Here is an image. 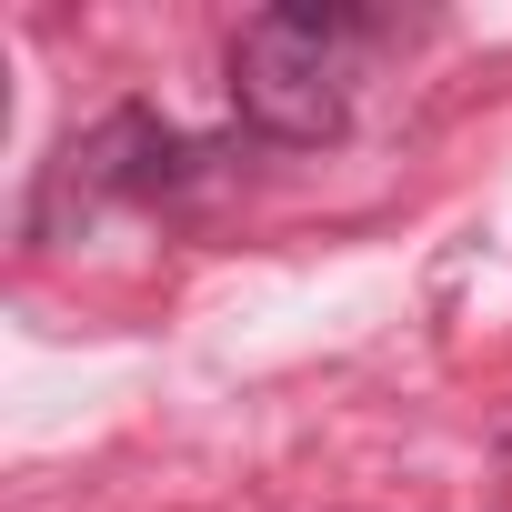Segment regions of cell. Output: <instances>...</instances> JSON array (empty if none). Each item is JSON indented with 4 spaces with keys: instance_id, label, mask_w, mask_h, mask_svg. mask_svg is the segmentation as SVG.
Instances as JSON below:
<instances>
[{
    "instance_id": "6da1fadb",
    "label": "cell",
    "mask_w": 512,
    "mask_h": 512,
    "mask_svg": "<svg viewBox=\"0 0 512 512\" xmlns=\"http://www.w3.org/2000/svg\"><path fill=\"white\" fill-rule=\"evenodd\" d=\"M352 41H362V21L332 11V0L251 11L231 31V111L282 151L342 141V121H352Z\"/></svg>"
},
{
    "instance_id": "7a4b0ae2",
    "label": "cell",
    "mask_w": 512,
    "mask_h": 512,
    "mask_svg": "<svg viewBox=\"0 0 512 512\" xmlns=\"http://www.w3.org/2000/svg\"><path fill=\"white\" fill-rule=\"evenodd\" d=\"M191 161H201V151H191L161 111H111V121H91V131L41 171L31 231H41V241H71L81 211H101V201H161L171 181H191Z\"/></svg>"
},
{
    "instance_id": "3957f363",
    "label": "cell",
    "mask_w": 512,
    "mask_h": 512,
    "mask_svg": "<svg viewBox=\"0 0 512 512\" xmlns=\"http://www.w3.org/2000/svg\"><path fill=\"white\" fill-rule=\"evenodd\" d=\"M502 452H512V442H502Z\"/></svg>"
}]
</instances>
